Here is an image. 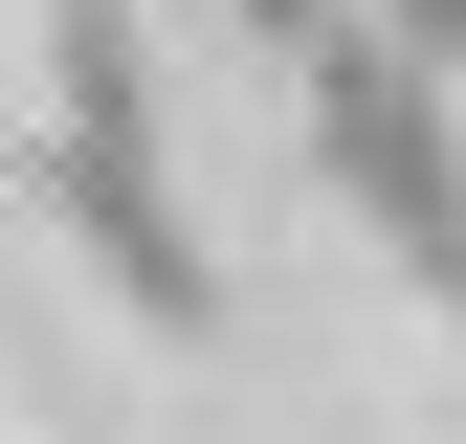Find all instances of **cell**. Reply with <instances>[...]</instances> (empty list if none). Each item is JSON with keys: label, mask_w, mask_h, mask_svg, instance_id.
<instances>
[{"label": "cell", "mask_w": 466, "mask_h": 444, "mask_svg": "<svg viewBox=\"0 0 466 444\" xmlns=\"http://www.w3.org/2000/svg\"><path fill=\"white\" fill-rule=\"evenodd\" d=\"M444 311H466V289H444Z\"/></svg>", "instance_id": "obj_1"}]
</instances>
